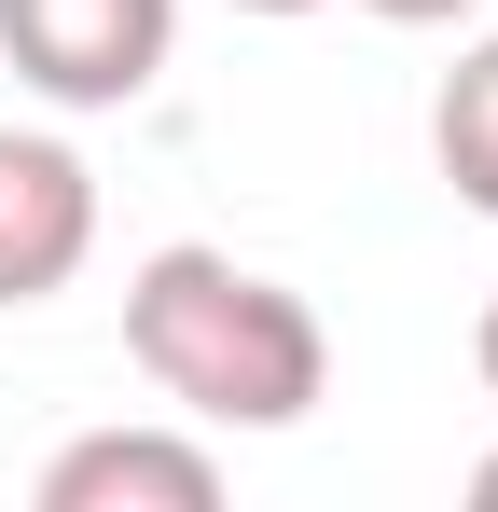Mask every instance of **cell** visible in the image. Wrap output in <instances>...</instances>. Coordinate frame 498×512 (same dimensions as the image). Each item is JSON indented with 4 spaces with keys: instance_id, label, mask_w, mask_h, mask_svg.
<instances>
[{
    "instance_id": "6da1fadb",
    "label": "cell",
    "mask_w": 498,
    "mask_h": 512,
    "mask_svg": "<svg viewBox=\"0 0 498 512\" xmlns=\"http://www.w3.org/2000/svg\"><path fill=\"white\" fill-rule=\"evenodd\" d=\"M125 346L194 429H305L332 388L319 305L236 250H194V236L125 277Z\"/></svg>"
},
{
    "instance_id": "7a4b0ae2",
    "label": "cell",
    "mask_w": 498,
    "mask_h": 512,
    "mask_svg": "<svg viewBox=\"0 0 498 512\" xmlns=\"http://www.w3.org/2000/svg\"><path fill=\"white\" fill-rule=\"evenodd\" d=\"M166 42H180V0H0L14 84L56 97V111H125V97H153Z\"/></svg>"
},
{
    "instance_id": "3957f363",
    "label": "cell",
    "mask_w": 498,
    "mask_h": 512,
    "mask_svg": "<svg viewBox=\"0 0 498 512\" xmlns=\"http://www.w3.org/2000/svg\"><path fill=\"white\" fill-rule=\"evenodd\" d=\"M97 250V167L42 125H0V305L70 291Z\"/></svg>"
},
{
    "instance_id": "277c9868",
    "label": "cell",
    "mask_w": 498,
    "mask_h": 512,
    "mask_svg": "<svg viewBox=\"0 0 498 512\" xmlns=\"http://www.w3.org/2000/svg\"><path fill=\"white\" fill-rule=\"evenodd\" d=\"M42 512H208L222 499V457L180 443V429H83L42 457Z\"/></svg>"
},
{
    "instance_id": "5b68a950",
    "label": "cell",
    "mask_w": 498,
    "mask_h": 512,
    "mask_svg": "<svg viewBox=\"0 0 498 512\" xmlns=\"http://www.w3.org/2000/svg\"><path fill=\"white\" fill-rule=\"evenodd\" d=\"M429 153H443V180H457V208L498 222V28L443 70V97H429Z\"/></svg>"
},
{
    "instance_id": "8992f818",
    "label": "cell",
    "mask_w": 498,
    "mask_h": 512,
    "mask_svg": "<svg viewBox=\"0 0 498 512\" xmlns=\"http://www.w3.org/2000/svg\"><path fill=\"white\" fill-rule=\"evenodd\" d=\"M360 14H388V28H457V14H485V0H360Z\"/></svg>"
},
{
    "instance_id": "52a82bcc",
    "label": "cell",
    "mask_w": 498,
    "mask_h": 512,
    "mask_svg": "<svg viewBox=\"0 0 498 512\" xmlns=\"http://www.w3.org/2000/svg\"><path fill=\"white\" fill-rule=\"evenodd\" d=\"M471 374L498 388V291H485V319H471Z\"/></svg>"
},
{
    "instance_id": "ba28073f",
    "label": "cell",
    "mask_w": 498,
    "mask_h": 512,
    "mask_svg": "<svg viewBox=\"0 0 498 512\" xmlns=\"http://www.w3.org/2000/svg\"><path fill=\"white\" fill-rule=\"evenodd\" d=\"M236 14H319V0H236Z\"/></svg>"
},
{
    "instance_id": "9c48e42d",
    "label": "cell",
    "mask_w": 498,
    "mask_h": 512,
    "mask_svg": "<svg viewBox=\"0 0 498 512\" xmlns=\"http://www.w3.org/2000/svg\"><path fill=\"white\" fill-rule=\"evenodd\" d=\"M471 499H485V512H498V457H485V471H471Z\"/></svg>"
}]
</instances>
